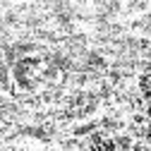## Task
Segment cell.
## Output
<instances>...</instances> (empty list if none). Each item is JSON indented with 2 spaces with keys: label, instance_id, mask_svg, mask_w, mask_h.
<instances>
[{
  "label": "cell",
  "instance_id": "obj_1",
  "mask_svg": "<svg viewBox=\"0 0 151 151\" xmlns=\"http://www.w3.org/2000/svg\"><path fill=\"white\" fill-rule=\"evenodd\" d=\"M0 151H10V149H0Z\"/></svg>",
  "mask_w": 151,
  "mask_h": 151
}]
</instances>
